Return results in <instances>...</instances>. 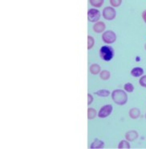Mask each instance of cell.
Listing matches in <instances>:
<instances>
[{"label": "cell", "mask_w": 146, "mask_h": 149, "mask_svg": "<svg viewBox=\"0 0 146 149\" xmlns=\"http://www.w3.org/2000/svg\"><path fill=\"white\" fill-rule=\"evenodd\" d=\"M112 98L113 101L118 105H124L127 103L128 100V95L126 92L123 90H115L112 93Z\"/></svg>", "instance_id": "6da1fadb"}, {"label": "cell", "mask_w": 146, "mask_h": 149, "mask_svg": "<svg viewBox=\"0 0 146 149\" xmlns=\"http://www.w3.org/2000/svg\"><path fill=\"white\" fill-rule=\"evenodd\" d=\"M101 58L104 61H110L114 56V51L109 46H104L100 50Z\"/></svg>", "instance_id": "7a4b0ae2"}, {"label": "cell", "mask_w": 146, "mask_h": 149, "mask_svg": "<svg viewBox=\"0 0 146 149\" xmlns=\"http://www.w3.org/2000/svg\"><path fill=\"white\" fill-rule=\"evenodd\" d=\"M102 39L105 43L107 44H112L113 43L116 39H117V36L115 32H113L112 31H107L103 33L102 35Z\"/></svg>", "instance_id": "3957f363"}, {"label": "cell", "mask_w": 146, "mask_h": 149, "mask_svg": "<svg viewBox=\"0 0 146 149\" xmlns=\"http://www.w3.org/2000/svg\"><path fill=\"white\" fill-rule=\"evenodd\" d=\"M100 18H101V12L97 9L92 8L88 11V19L92 23L97 22L100 19Z\"/></svg>", "instance_id": "277c9868"}, {"label": "cell", "mask_w": 146, "mask_h": 149, "mask_svg": "<svg viewBox=\"0 0 146 149\" xmlns=\"http://www.w3.org/2000/svg\"><path fill=\"white\" fill-rule=\"evenodd\" d=\"M116 10L113 7H107L103 10V16L105 19L107 20H112L116 17Z\"/></svg>", "instance_id": "5b68a950"}, {"label": "cell", "mask_w": 146, "mask_h": 149, "mask_svg": "<svg viewBox=\"0 0 146 149\" xmlns=\"http://www.w3.org/2000/svg\"><path fill=\"white\" fill-rule=\"evenodd\" d=\"M112 105H105L100 110L98 116L100 118H106L112 113Z\"/></svg>", "instance_id": "8992f818"}, {"label": "cell", "mask_w": 146, "mask_h": 149, "mask_svg": "<svg viewBox=\"0 0 146 149\" xmlns=\"http://www.w3.org/2000/svg\"><path fill=\"white\" fill-rule=\"evenodd\" d=\"M125 138L129 141H133V140H135V139L138 138V133L136 131H134V130H133V131H129L125 134Z\"/></svg>", "instance_id": "52a82bcc"}, {"label": "cell", "mask_w": 146, "mask_h": 149, "mask_svg": "<svg viewBox=\"0 0 146 149\" xmlns=\"http://www.w3.org/2000/svg\"><path fill=\"white\" fill-rule=\"evenodd\" d=\"M93 30L96 33H101L105 30V24L104 22H97L93 26Z\"/></svg>", "instance_id": "ba28073f"}, {"label": "cell", "mask_w": 146, "mask_h": 149, "mask_svg": "<svg viewBox=\"0 0 146 149\" xmlns=\"http://www.w3.org/2000/svg\"><path fill=\"white\" fill-rule=\"evenodd\" d=\"M144 74V70H143V68H134L131 71V74L134 76V77H140V76H141L142 74Z\"/></svg>", "instance_id": "9c48e42d"}, {"label": "cell", "mask_w": 146, "mask_h": 149, "mask_svg": "<svg viewBox=\"0 0 146 149\" xmlns=\"http://www.w3.org/2000/svg\"><path fill=\"white\" fill-rule=\"evenodd\" d=\"M104 143L102 140L100 139H95L94 142L91 144V148H104Z\"/></svg>", "instance_id": "30bf717a"}, {"label": "cell", "mask_w": 146, "mask_h": 149, "mask_svg": "<svg viewBox=\"0 0 146 149\" xmlns=\"http://www.w3.org/2000/svg\"><path fill=\"white\" fill-rule=\"evenodd\" d=\"M140 115V111L138 108H132L129 111V116L132 119H137L139 118Z\"/></svg>", "instance_id": "8fae6325"}, {"label": "cell", "mask_w": 146, "mask_h": 149, "mask_svg": "<svg viewBox=\"0 0 146 149\" xmlns=\"http://www.w3.org/2000/svg\"><path fill=\"white\" fill-rule=\"evenodd\" d=\"M90 71L92 74H97L101 72V67L96 63L92 64L90 67Z\"/></svg>", "instance_id": "7c38bea8"}, {"label": "cell", "mask_w": 146, "mask_h": 149, "mask_svg": "<svg viewBox=\"0 0 146 149\" xmlns=\"http://www.w3.org/2000/svg\"><path fill=\"white\" fill-rule=\"evenodd\" d=\"M96 116V111L94 108H88V119L93 120Z\"/></svg>", "instance_id": "4fadbf2b"}, {"label": "cell", "mask_w": 146, "mask_h": 149, "mask_svg": "<svg viewBox=\"0 0 146 149\" xmlns=\"http://www.w3.org/2000/svg\"><path fill=\"white\" fill-rule=\"evenodd\" d=\"M95 94L99 96H101V97H107L110 94V91L105 90V89H102V90H99L98 91H96Z\"/></svg>", "instance_id": "5bb4252c"}, {"label": "cell", "mask_w": 146, "mask_h": 149, "mask_svg": "<svg viewBox=\"0 0 146 149\" xmlns=\"http://www.w3.org/2000/svg\"><path fill=\"white\" fill-rule=\"evenodd\" d=\"M89 2L92 6L95 7H101L104 3V0H89Z\"/></svg>", "instance_id": "9a60e30c"}, {"label": "cell", "mask_w": 146, "mask_h": 149, "mask_svg": "<svg viewBox=\"0 0 146 149\" xmlns=\"http://www.w3.org/2000/svg\"><path fill=\"white\" fill-rule=\"evenodd\" d=\"M118 148L119 149L130 148L129 143L128 142V141H126V140H122V141L119 143V145H118Z\"/></svg>", "instance_id": "2e32d148"}, {"label": "cell", "mask_w": 146, "mask_h": 149, "mask_svg": "<svg viewBox=\"0 0 146 149\" xmlns=\"http://www.w3.org/2000/svg\"><path fill=\"white\" fill-rule=\"evenodd\" d=\"M110 77V72L107 70H104L101 72V79L104 80H107Z\"/></svg>", "instance_id": "e0dca14e"}, {"label": "cell", "mask_w": 146, "mask_h": 149, "mask_svg": "<svg viewBox=\"0 0 146 149\" xmlns=\"http://www.w3.org/2000/svg\"><path fill=\"white\" fill-rule=\"evenodd\" d=\"M95 43V40L94 38L93 37H92V36H88V50H90L93 47V46H94Z\"/></svg>", "instance_id": "ac0fdd59"}, {"label": "cell", "mask_w": 146, "mask_h": 149, "mask_svg": "<svg viewBox=\"0 0 146 149\" xmlns=\"http://www.w3.org/2000/svg\"><path fill=\"white\" fill-rule=\"evenodd\" d=\"M124 90H126V91L128 92H133V90H134V87H133V85L132 84H130V83H128L126 84L124 86Z\"/></svg>", "instance_id": "d6986e66"}, {"label": "cell", "mask_w": 146, "mask_h": 149, "mask_svg": "<svg viewBox=\"0 0 146 149\" xmlns=\"http://www.w3.org/2000/svg\"><path fill=\"white\" fill-rule=\"evenodd\" d=\"M121 3H122V0H110L111 5L114 7H120Z\"/></svg>", "instance_id": "ffe728a7"}, {"label": "cell", "mask_w": 146, "mask_h": 149, "mask_svg": "<svg viewBox=\"0 0 146 149\" xmlns=\"http://www.w3.org/2000/svg\"><path fill=\"white\" fill-rule=\"evenodd\" d=\"M140 85L143 88H146V75H144L140 79Z\"/></svg>", "instance_id": "44dd1931"}, {"label": "cell", "mask_w": 146, "mask_h": 149, "mask_svg": "<svg viewBox=\"0 0 146 149\" xmlns=\"http://www.w3.org/2000/svg\"><path fill=\"white\" fill-rule=\"evenodd\" d=\"M88 105H90V104L92 103V100H93V97L92 96L91 94H88Z\"/></svg>", "instance_id": "7402d4cb"}, {"label": "cell", "mask_w": 146, "mask_h": 149, "mask_svg": "<svg viewBox=\"0 0 146 149\" xmlns=\"http://www.w3.org/2000/svg\"><path fill=\"white\" fill-rule=\"evenodd\" d=\"M142 18H143V19H144V21H145V23H146V10L143 11Z\"/></svg>", "instance_id": "603a6c76"}, {"label": "cell", "mask_w": 146, "mask_h": 149, "mask_svg": "<svg viewBox=\"0 0 146 149\" xmlns=\"http://www.w3.org/2000/svg\"><path fill=\"white\" fill-rule=\"evenodd\" d=\"M145 49L146 50V43H145Z\"/></svg>", "instance_id": "cb8c5ba5"}, {"label": "cell", "mask_w": 146, "mask_h": 149, "mask_svg": "<svg viewBox=\"0 0 146 149\" xmlns=\"http://www.w3.org/2000/svg\"><path fill=\"white\" fill-rule=\"evenodd\" d=\"M145 119H146V114H145Z\"/></svg>", "instance_id": "d4e9b609"}]
</instances>
